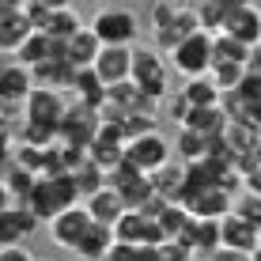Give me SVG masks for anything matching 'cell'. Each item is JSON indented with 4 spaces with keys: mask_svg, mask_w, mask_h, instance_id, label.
Masks as SVG:
<instances>
[{
    "mask_svg": "<svg viewBox=\"0 0 261 261\" xmlns=\"http://www.w3.org/2000/svg\"><path fill=\"white\" fill-rule=\"evenodd\" d=\"M27 208L38 216L42 223H49L53 216H61L65 208L72 204H80V190H76V178L72 174H53V178H38V186H34V193L27 197Z\"/></svg>",
    "mask_w": 261,
    "mask_h": 261,
    "instance_id": "1",
    "label": "cell"
},
{
    "mask_svg": "<svg viewBox=\"0 0 261 261\" xmlns=\"http://www.w3.org/2000/svg\"><path fill=\"white\" fill-rule=\"evenodd\" d=\"M151 31H155V46L159 49H178L190 34L201 31V23H197L193 8H182V4H167V0H159L155 8H151Z\"/></svg>",
    "mask_w": 261,
    "mask_h": 261,
    "instance_id": "2",
    "label": "cell"
},
{
    "mask_svg": "<svg viewBox=\"0 0 261 261\" xmlns=\"http://www.w3.org/2000/svg\"><path fill=\"white\" fill-rule=\"evenodd\" d=\"M133 84H137L140 95L155 98V102H163L170 95V72H167V61L159 57L155 49L148 46H133Z\"/></svg>",
    "mask_w": 261,
    "mask_h": 261,
    "instance_id": "3",
    "label": "cell"
},
{
    "mask_svg": "<svg viewBox=\"0 0 261 261\" xmlns=\"http://www.w3.org/2000/svg\"><path fill=\"white\" fill-rule=\"evenodd\" d=\"M212 38H216V34H208V31L190 34L178 49H170V68L182 72L186 80L208 76V72H212Z\"/></svg>",
    "mask_w": 261,
    "mask_h": 261,
    "instance_id": "4",
    "label": "cell"
},
{
    "mask_svg": "<svg viewBox=\"0 0 261 261\" xmlns=\"http://www.w3.org/2000/svg\"><path fill=\"white\" fill-rule=\"evenodd\" d=\"M91 31L98 34L102 46H137V15L129 8H102L95 12L91 19Z\"/></svg>",
    "mask_w": 261,
    "mask_h": 261,
    "instance_id": "5",
    "label": "cell"
},
{
    "mask_svg": "<svg viewBox=\"0 0 261 261\" xmlns=\"http://www.w3.org/2000/svg\"><path fill=\"white\" fill-rule=\"evenodd\" d=\"M227 12H223V23L216 34H231L242 46H257L261 42V12L254 8V0H223Z\"/></svg>",
    "mask_w": 261,
    "mask_h": 261,
    "instance_id": "6",
    "label": "cell"
},
{
    "mask_svg": "<svg viewBox=\"0 0 261 261\" xmlns=\"http://www.w3.org/2000/svg\"><path fill=\"white\" fill-rule=\"evenodd\" d=\"M220 106L227 114V121L261 129V84H257V76H246L242 87H235V91H227L220 98Z\"/></svg>",
    "mask_w": 261,
    "mask_h": 261,
    "instance_id": "7",
    "label": "cell"
},
{
    "mask_svg": "<svg viewBox=\"0 0 261 261\" xmlns=\"http://www.w3.org/2000/svg\"><path fill=\"white\" fill-rule=\"evenodd\" d=\"M68 114V98L65 91H53V87H34L31 98L23 102V118L34 125H46V129H61Z\"/></svg>",
    "mask_w": 261,
    "mask_h": 261,
    "instance_id": "8",
    "label": "cell"
},
{
    "mask_svg": "<svg viewBox=\"0 0 261 261\" xmlns=\"http://www.w3.org/2000/svg\"><path fill=\"white\" fill-rule=\"evenodd\" d=\"M125 163H129L133 170H140V174L151 178L159 167L170 163V148H167V140L159 137V133H144V137H137V140L125 144Z\"/></svg>",
    "mask_w": 261,
    "mask_h": 261,
    "instance_id": "9",
    "label": "cell"
},
{
    "mask_svg": "<svg viewBox=\"0 0 261 261\" xmlns=\"http://www.w3.org/2000/svg\"><path fill=\"white\" fill-rule=\"evenodd\" d=\"M98 125H102V118H98L95 106H87V102H80V98H72L65 121H61V129H57V137L68 140V144H80V148H87V144L98 137Z\"/></svg>",
    "mask_w": 261,
    "mask_h": 261,
    "instance_id": "10",
    "label": "cell"
},
{
    "mask_svg": "<svg viewBox=\"0 0 261 261\" xmlns=\"http://www.w3.org/2000/svg\"><path fill=\"white\" fill-rule=\"evenodd\" d=\"M91 223L95 220H91V212H87V204H72V208H65L61 216H53V220L46 223L49 227V242L61 246V250H76Z\"/></svg>",
    "mask_w": 261,
    "mask_h": 261,
    "instance_id": "11",
    "label": "cell"
},
{
    "mask_svg": "<svg viewBox=\"0 0 261 261\" xmlns=\"http://www.w3.org/2000/svg\"><path fill=\"white\" fill-rule=\"evenodd\" d=\"M182 208L193 216V220H223L231 208H235V193L220 190V186H208V190H193L182 197Z\"/></svg>",
    "mask_w": 261,
    "mask_h": 261,
    "instance_id": "12",
    "label": "cell"
},
{
    "mask_svg": "<svg viewBox=\"0 0 261 261\" xmlns=\"http://www.w3.org/2000/svg\"><path fill=\"white\" fill-rule=\"evenodd\" d=\"M38 227H42V220L27 204H12L8 212H0V250L23 246V239H31Z\"/></svg>",
    "mask_w": 261,
    "mask_h": 261,
    "instance_id": "13",
    "label": "cell"
},
{
    "mask_svg": "<svg viewBox=\"0 0 261 261\" xmlns=\"http://www.w3.org/2000/svg\"><path fill=\"white\" fill-rule=\"evenodd\" d=\"M27 15H31L34 31L49 34V38H61V42L76 38V34L84 31V23H80V15L72 12V8H61V12H42V8H31V4H27Z\"/></svg>",
    "mask_w": 261,
    "mask_h": 261,
    "instance_id": "14",
    "label": "cell"
},
{
    "mask_svg": "<svg viewBox=\"0 0 261 261\" xmlns=\"http://www.w3.org/2000/svg\"><path fill=\"white\" fill-rule=\"evenodd\" d=\"M95 72L106 87L125 84L133 76V46H102V53L95 61Z\"/></svg>",
    "mask_w": 261,
    "mask_h": 261,
    "instance_id": "15",
    "label": "cell"
},
{
    "mask_svg": "<svg viewBox=\"0 0 261 261\" xmlns=\"http://www.w3.org/2000/svg\"><path fill=\"white\" fill-rule=\"evenodd\" d=\"M220 239L227 250H239V254H254L257 242H261V231L254 227V223H246L239 212H227L220 220Z\"/></svg>",
    "mask_w": 261,
    "mask_h": 261,
    "instance_id": "16",
    "label": "cell"
},
{
    "mask_svg": "<svg viewBox=\"0 0 261 261\" xmlns=\"http://www.w3.org/2000/svg\"><path fill=\"white\" fill-rule=\"evenodd\" d=\"M31 72H34V87H53V91H72V80H76V68L68 65V57H46Z\"/></svg>",
    "mask_w": 261,
    "mask_h": 261,
    "instance_id": "17",
    "label": "cell"
},
{
    "mask_svg": "<svg viewBox=\"0 0 261 261\" xmlns=\"http://www.w3.org/2000/svg\"><path fill=\"white\" fill-rule=\"evenodd\" d=\"M125 208H129V204H125V197L114 190V186H102L98 193L87 197V212H91L95 223H110V227H114V223L125 216Z\"/></svg>",
    "mask_w": 261,
    "mask_h": 261,
    "instance_id": "18",
    "label": "cell"
},
{
    "mask_svg": "<svg viewBox=\"0 0 261 261\" xmlns=\"http://www.w3.org/2000/svg\"><path fill=\"white\" fill-rule=\"evenodd\" d=\"M34 91V72L23 65L0 68V102H27Z\"/></svg>",
    "mask_w": 261,
    "mask_h": 261,
    "instance_id": "19",
    "label": "cell"
},
{
    "mask_svg": "<svg viewBox=\"0 0 261 261\" xmlns=\"http://www.w3.org/2000/svg\"><path fill=\"white\" fill-rule=\"evenodd\" d=\"M114 227L110 223H91L87 227V235L80 239V246L72 250V254H80V261H106V254L114 250Z\"/></svg>",
    "mask_w": 261,
    "mask_h": 261,
    "instance_id": "20",
    "label": "cell"
},
{
    "mask_svg": "<svg viewBox=\"0 0 261 261\" xmlns=\"http://www.w3.org/2000/svg\"><path fill=\"white\" fill-rule=\"evenodd\" d=\"M151 186L155 193L163 197L167 204H182V193H186V163H167L151 174Z\"/></svg>",
    "mask_w": 261,
    "mask_h": 261,
    "instance_id": "21",
    "label": "cell"
},
{
    "mask_svg": "<svg viewBox=\"0 0 261 261\" xmlns=\"http://www.w3.org/2000/svg\"><path fill=\"white\" fill-rule=\"evenodd\" d=\"M98 53H102V42H98V34L91 31V27H84V31L76 34V38H68V65L72 68H95Z\"/></svg>",
    "mask_w": 261,
    "mask_h": 261,
    "instance_id": "22",
    "label": "cell"
},
{
    "mask_svg": "<svg viewBox=\"0 0 261 261\" xmlns=\"http://www.w3.org/2000/svg\"><path fill=\"white\" fill-rule=\"evenodd\" d=\"M178 129H193V133H204V137H220V133L227 129V114H223V106H193Z\"/></svg>",
    "mask_w": 261,
    "mask_h": 261,
    "instance_id": "23",
    "label": "cell"
},
{
    "mask_svg": "<svg viewBox=\"0 0 261 261\" xmlns=\"http://www.w3.org/2000/svg\"><path fill=\"white\" fill-rule=\"evenodd\" d=\"M31 34H34V23H31V15H27V12L23 15H12V19H0V53L15 57Z\"/></svg>",
    "mask_w": 261,
    "mask_h": 261,
    "instance_id": "24",
    "label": "cell"
},
{
    "mask_svg": "<svg viewBox=\"0 0 261 261\" xmlns=\"http://www.w3.org/2000/svg\"><path fill=\"white\" fill-rule=\"evenodd\" d=\"M72 98H80V102H87V106H102V98H106V84L98 80V72L95 68H76V80H72Z\"/></svg>",
    "mask_w": 261,
    "mask_h": 261,
    "instance_id": "25",
    "label": "cell"
},
{
    "mask_svg": "<svg viewBox=\"0 0 261 261\" xmlns=\"http://www.w3.org/2000/svg\"><path fill=\"white\" fill-rule=\"evenodd\" d=\"M223 140H227L231 155L242 159L246 151H254L261 144V129H254V125H239V121H227V129H223Z\"/></svg>",
    "mask_w": 261,
    "mask_h": 261,
    "instance_id": "26",
    "label": "cell"
},
{
    "mask_svg": "<svg viewBox=\"0 0 261 261\" xmlns=\"http://www.w3.org/2000/svg\"><path fill=\"white\" fill-rule=\"evenodd\" d=\"M182 95H186V102H190V106H220V98H223V91L212 84V76H193V80H186Z\"/></svg>",
    "mask_w": 261,
    "mask_h": 261,
    "instance_id": "27",
    "label": "cell"
},
{
    "mask_svg": "<svg viewBox=\"0 0 261 261\" xmlns=\"http://www.w3.org/2000/svg\"><path fill=\"white\" fill-rule=\"evenodd\" d=\"M208 144H212V137L193 133V129H182L178 140H174V151L182 155V163H201V159H208Z\"/></svg>",
    "mask_w": 261,
    "mask_h": 261,
    "instance_id": "28",
    "label": "cell"
},
{
    "mask_svg": "<svg viewBox=\"0 0 261 261\" xmlns=\"http://www.w3.org/2000/svg\"><path fill=\"white\" fill-rule=\"evenodd\" d=\"M87 159H91L95 167H102L106 174L110 170H118L125 163V144H110V140H91L87 144Z\"/></svg>",
    "mask_w": 261,
    "mask_h": 261,
    "instance_id": "29",
    "label": "cell"
},
{
    "mask_svg": "<svg viewBox=\"0 0 261 261\" xmlns=\"http://www.w3.org/2000/svg\"><path fill=\"white\" fill-rule=\"evenodd\" d=\"M53 53V38L49 34H42V31H34L31 38L23 42V49L15 53V65H23V68H34V65H42Z\"/></svg>",
    "mask_w": 261,
    "mask_h": 261,
    "instance_id": "30",
    "label": "cell"
},
{
    "mask_svg": "<svg viewBox=\"0 0 261 261\" xmlns=\"http://www.w3.org/2000/svg\"><path fill=\"white\" fill-rule=\"evenodd\" d=\"M223 61H239V65H246V61H250V46H242V42L231 38V34H216V38H212V65H223Z\"/></svg>",
    "mask_w": 261,
    "mask_h": 261,
    "instance_id": "31",
    "label": "cell"
},
{
    "mask_svg": "<svg viewBox=\"0 0 261 261\" xmlns=\"http://www.w3.org/2000/svg\"><path fill=\"white\" fill-rule=\"evenodd\" d=\"M193 216L182 208V204H167L163 212L155 216V223H159V231H163V242H178V235L186 231V223H190Z\"/></svg>",
    "mask_w": 261,
    "mask_h": 261,
    "instance_id": "32",
    "label": "cell"
},
{
    "mask_svg": "<svg viewBox=\"0 0 261 261\" xmlns=\"http://www.w3.org/2000/svg\"><path fill=\"white\" fill-rule=\"evenodd\" d=\"M208 76H212V84L227 95V91H235V87H242V80L250 76V68L239 65V61H223V65H212Z\"/></svg>",
    "mask_w": 261,
    "mask_h": 261,
    "instance_id": "33",
    "label": "cell"
},
{
    "mask_svg": "<svg viewBox=\"0 0 261 261\" xmlns=\"http://www.w3.org/2000/svg\"><path fill=\"white\" fill-rule=\"evenodd\" d=\"M72 178H76L80 197H91V193H98V190L106 186V170H102V167H95L91 159H84V163L72 170Z\"/></svg>",
    "mask_w": 261,
    "mask_h": 261,
    "instance_id": "34",
    "label": "cell"
},
{
    "mask_svg": "<svg viewBox=\"0 0 261 261\" xmlns=\"http://www.w3.org/2000/svg\"><path fill=\"white\" fill-rule=\"evenodd\" d=\"M190 8H193L197 23H201V31H208V34L220 31L223 12H227V4H223V0H197V4H190Z\"/></svg>",
    "mask_w": 261,
    "mask_h": 261,
    "instance_id": "35",
    "label": "cell"
},
{
    "mask_svg": "<svg viewBox=\"0 0 261 261\" xmlns=\"http://www.w3.org/2000/svg\"><path fill=\"white\" fill-rule=\"evenodd\" d=\"M12 167H23V170H31V174H38V178H42V170H46V148L15 144V151H12Z\"/></svg>",
    "mask_w": 261,
    "mask_h": 261,
    "instance_id": "36",
    "label": "cell"
},
{
    "mask_svg": "<svg viewBox=\"0 0 261 261\" xmlns=\"http://www.w3.org/2000/svg\"><path fill=\"white\" fill-rule=\"evenodd\" d=\"M8 190H12V197H15V204H23L27 197L34 193V186H38V174H31V170H23V167H12L8 170Z\"/></svg>",
    "mask_w": 261,
    "mask_h": 261,
    "instance_id": "37",
    "label": "cell"
},
{
    "mask_svg": "<svg viewBox=\"0 0 261 261\" xmlns=\"http://www.w3.org/2000/svg\"><path fill=\"white\" fill-rule=\"evenodd\" d=\"M155 121H159V114H148V110H133V114H125V118H121L125 137H129V140L144 137V133H155Z\"/></svg>",
    "mask_w": 261,
    "mask_h": 261,
    "instance_id": "38",
    "label": "cell"
},
{
    "mask_svg": "<svg viewBox=\"0 0 261 261\" xmlns=\"http://www.w3.org/2000/svg\"><path fill=\"white\" fill-rule=\"evenodd\" d=\"M19 144H31V148H53V144H57V129H46V125L23 121V129H19Z\"/></svg>",
    "mask_w": 261,
    "mask_h": 261,
    "instance_id": "39",
    "label": "cell"
},
{
    "mask_svg": "<svg viewBox=\"0 0 261 261\" xmlns=\"http://www.w3.org/2000/svg\"><path fill=\"white\" fill-rule=\"evenodd\" d=\"M231 212H239L246 223H254V227L261 231V193H246V190H242L235 197V208H231Z\"/></svg>",
    "mask_w": 261,
    "mask_h": 261,
    "instance_id": "40",
    "label": "cell"
},
{
    "mask_svg": "<svg viewBox=\"0 0 261 261\" xmlns=\"http://www.w3.org/2000/svg\"><path fill=\"white\" fill-rule=\"evenodd\" d=\"M15 144H19V137H15V125L0 118V163H12Z\"/></svg>",
    "mask_w": 261,
    "mask_h": 261,
    "instance_id": "41",
    "label": "cell"
},
{
    "mask_svg": "<svg viewBox=\"0 0 261 261\" xmlns=\"http://www.w3.org/2000/svg\"><path fill=\"white\" fill-rule=\"evenodd\" d=\"M197 254L182 242H159V261H193Z\"/></svg>",
    "mask_w": 261,
    "mask_h": 261,
    "instance_id": "42",
    "label": "cell"
},
{
    "mask_svg": "<svg viewBox=\"0 0 261 261\" xmlns=\"http://www.w3.org/2000/svg\"><path fill=\"white\" fill-rule=\"evenodd\" d=\"M190 110H193V106H190V102H186V95H182V91H178L174 98H170V106H167V114H170V121H178V125H182V121H186V114H190Z\"/></svg>",
    "mask_w": 261,
    "mask_h": 261,
    "instance_id": "43",
    "label": "cell"
},
{
    "mask_svg": "<svg viewBox=\"0 0 261 261\" xmlns=\"http://www.w3.org/2000/svg\"><path fill=\"white\" fill-rule=\"evenodd\" d=\"M239 170H242V174H250V170H261V144H257L254 151H246V155L239 159Z\"/></svg>",
    "mask_w": 261,
    "mask_h": 261,
    "instance_id": "44",
    "label": "cell"
},
{
    "mask_svg": "<svg viewBox=\"0 0 261 261\" xmlns=\"http://www.w3.org/2000/svg\"><path fill=\"white\" fill-rule=\"evenodd\" d=\"M23 12H27V0H0V19H12Z\"/></svg>",
    "mask_w": 261,
    "mask_h": 261,
    "instance_id": "45",
    "label": "cell"
},
{
    "mask_svg": "<svg viewBox=\"0 0 261 261\" xmlns=\"http://www.w3.org/2000/svg\"><path fill=\"white\" fill-rule=\"evenodd\" d=\"M0 261H34V254L27 246H8V250H0Z\"/></svg>",
    "mask_w": 261,
    "mask_h": 261,
    "instance_id": "46",
    "label": "cell"
},
{
    "mask_svg": "<svg viewBox=\"0 0 261 261\" xmlns=\"http://www.w3.org/2000/svg\"><path fill=\"white\" fill-rule=\"evenodd\" d=\"M208 261H250V254H239V250H227V246H220L216 254H208Z\"/></svg>",
    "mask_w": 261,
    "mask_h": 261,
    "instance_id": "47",
    "label": "cell"
},
{
    "mask_svg": "<svg viewBox=\"0 0 261 261\" xmlns=\"http://www.w3.org/2000/svg\"><path fill=\"white\" fill-rule=\"evenodd\" d=\"M31 8H42V12H61V8H72V0H31Z\"/></svg>",
    "mask_w": 261,
    "mask_h": 261,
    "instance_id": "48",
    "label": "cell"
},
{
    "mask_svg": "<svg viewBox=\"0 0 261 261\" xmlns=\"http://www.w3.org/2000/svg\"><path fill=\"white\" fill-rule=\"evenodd\" d=\"M242 190H246V193H261V170H250V174H242Z\"/></svg>",
    "mask_w": 261,
    "mask_h": 261,
    "instance_id": "49",
    "label": "cell"
},
{
    "mask_svg": "<svg viewBox=\"0 0 261 261\" xmlns=\"http://www.w3.org/2000/svg\"><path fill=\"white\" fill-rule=\"evenodd\" d=\"M15 204V197H12V190H8V182H0V212H8Z\"/></svg>",
    "mask_w": 261,
    "mask_h": 261,
    "instance_id": "50",
    "label": "cell"
},
{
    "mask_svg": "<svg viewBox=\"0 0 261 261\" xmlns=\"http://www.w3.org/2000/svg\"><path fill=\"white\" fill-rule=\"evenodd\" d=\"M190 4H197V0H190Z\"/></svg>",
    "mask_w": 261,
    "mask_h": 261,
    "instance_id": "51",
    "label": "cell"
},
{
    "mask_svg": "<svg viewBox=\"0 0 261 261\" xmlns=\"http://www.w3.org/2000/svg\"><path fill=\"white\" fill-rule=\"evenodd\" d=\"M257 84H261V76H257Z\"/></svg>",
    "mask_w": 261,
    "mask_h": 261,
    "instance_id": "52",
    "label": "cell"
},
{
    "mask_svg": "<svg viewBox=\"0 0 261 261\" xmlns=\"http://www.w3.org/2000/svg\"><path fill=\"white\" fill-rule=\"evenodd\" d=\"M27 4H31V0H27Z\"/></svg>",
    "mask_w": 261,
    "mask_h": 261,
    "instance_id": "53",
    "label": "cell"
},
{
    "mask_svg": "<svg viewBox=\"0 0 261 261\" xmlns=\"http://www.w3.org/2000/svg\"><path fill=\"white\" fill-rule=\"evenodd\" d=\"M257 246H261V242H257Z\"/></svg>",
    "mask_w": 261,
    "mask_h": 261,
    "instance_id": "54",
    "label": "cell"
},
{
    "mask_svg": "<svg viewBox=\"0 0 261 261\" xmlns=\"http://www.w3.org/2000/svg\"><path fill=\"white\" fill-rule=\"evenodd\" d=\"M257 46H261V42H257Z\"/></svg>",
    "mask_w": 261,
    "mask_h": 261,
    "instance_id": "55",
    "label": "cell"
}]
</instances>
